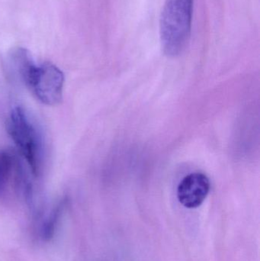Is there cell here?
<instances>
[{"label": "cell", "instance_id": "1", "mask_svg": "<svg viewBox=\"0 0 260 261\" xmlns=\"http://www.w3.org/2000/svg\"><path fill=\"white\" fill-rule=\"evenodd\" d=\"M7 66L44 105L53 107L62 101L65 80L56 66L50 63L36 64L28 50L23 47L9 52Z\"/></svg>", "mask_w": 260, "mask_h": 261}, {"label": "cell", "instance_id": "2", "mask_svg": "<svg viewBox=\"0 0 260 261\" xmlns=\"http://www.w3.org/2000/svg\"><path fill=\"white\" fill-rule=\"evenodd\" d=\"M194 0H165L160 18L162 49L169 57L186 49L192 31Z\"/></svg>", "mask_w": 260, "mask_h": 261}, {"label": "cell", "instance_id": "3", "mask_svg": "<svg viewBox=\"0 0 260 261\" xmlns=\"http://www.w3.org/2000/svg\"><path fill=\"white\" fill-rule=\"evenodd\" d=\"M7 132L31 172L38 176L42 164V141L27 112L21 107L12 109L7 119Z\"/></svg>", "mask_w": 260, "mask_h": 261}, {"label": "cell", "instance_id": "4", "mask_svg": "<svg viewBox=\"0 0 260 261\" xmlns=\"http://www.w3.org/2000/svg\"><path fill=\"white\" fill-rule=\"evenodd\" d=\"M12 182L26 199H31L32 186L18 156L11 150H0V197L6 195Z\"/></svg>", "mask_w": 260, "mask_h": 261}, {"label": "cell", "instance_id": "5", "mask_svg": "<svg viewBox=\"0 0 260 261\" xmlns=\"http://www.w3.org/2000/svg\"><path fill=\"white\" fill-rule=\"evenodd\" d=\"M210 181L203 173H192L185 176L177 188L179 202L188 208L199 207L210 191Z\"/></svg>", "mask_w": 260, "mask_h": 261}, {"label": "cell", "instance_id": "6", "mask_svg": "<svg viewBox=\"0 0 260 261\" xmlns=\"http://www.w3.org/2000/svg\"><path fill=\"white\" fill-rule=\"evenodd\" d=\"M64 208V202H62L53 210L50 217L47 219L45 223L43 225L41 234H42V238L44 240H50L53 237V234H54L55 227L61 217Z\"/></svg>", "mask_w": 260, "mask_h": 261}]
</instances>
